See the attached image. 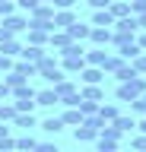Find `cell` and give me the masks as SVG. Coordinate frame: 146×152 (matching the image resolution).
I'll return each mask as SVG.
<instances>
[{
	"label": "cell",
	"instance_id": "cell-39",
	"mask_svg": "<svg viewBox=\"0 0 146 152\" xmlns=\"http://www.w3.org/2000/svg\"><path fill=\"white\" fill-rule=\"evenodd\" d=\"M0 102H13V89L0 79Z\"/></svg>",
	"mask_w": 146,
	"mask_h": 152
},
{
	"label": "cell",
	"instance_id": "cell-5",
	"mask_svg": "<svg viewBox=\"0 0 146 152\" xmlns=\"http://www.w3.org/2000/svg\"><path fill=\"white\" fill-rule=\"evenodd\" d=\"M48 57V48H38V45H26L22 48L19 60H26V64H38V60H45Z\"/></svg>",
	"mask_w": 146,
	"mask_h": 152
},
{
	"label": "cell",
	"instance_id": "cell-9",
	"mask_svg": "<svg viewBox=\"0 0 146 152\" xmlns=\"http://www.w3.org/2000/svg\"><path fill=\"white\" fill-rule=\"evenodd\" d=\"M79 79H83V86H98L105 79V70H98V66H83Z\"/></svg>",
	"mask_w": 146,
	"mask_h": 152
},
{
	"label": "cell",
	"instance_id": "cell-41",
	"mask_svg": "<svg viewBox=\"0 0 146 152\" xmlns=\"http://www.w3.org/2000/svg\"><path fill=\"white\" fill-rule=\"evenodd\" d=\"M130 13H134V16L146 13V0H130Z\"/></svg>",
	"mask_w": 146,
	"mask_h": 152
},
{
	"label": "cell",
	"instance_id": "cell-4",
	"mask_svg": "<svg viewBox=\"0 0 146 152\" xmlns=\"http://www.w3.org/2000/svg\"><path fill=\"white\" fill-rule=\"evenodd\" d=\"M3 26L10 28L13 35H19V32H26L29 28V16H22V13H13V16H7V19H0Z\"/></svg>",
	"mask_w": 146,
	"mask_h": 152
},
{
	"label": "cell",
	"instance_id": "cell-29",
	"mask_svg": "<svg viewBox=\"0 0 146 152\" xmlns=\"http://www.w3.org/2000/svg\"><path fill=\"white\" fill-rule=\"evenodd\" d=\"M3 83L10 86V89H16V86H26V83H29V79H26V76H22V73H16V70H10V73L3 76Z\"/></svg>",
	"mask_w": 146,
	"mask_h": 152
},
{
	"label": "cell",
	"instance_id": "cell-17",
	"mask_svg": "<svg viewBox=\"0 0 146 152\" xmlns=\"http://www.w3.org/2000/svg\"><path fill=\"white\" fill-rule=\"evenodd\" d=\"M60 121H64V127H79L86 117H83V111H79V108H67V111L60 114Z\"/></svg>",
	"mask_w": 146,
	"mask_h": 152
},
{
	"label": "cell",
	"instance_id": "cell-43",
	"mask_svg": "<svg viewBox=\"0 0 146 152\" xmlns=\"http://www.w3.org/2000/svg\"><path fill=\"white\" fill-rule=\"evenodd\" d=\"M134 149H136V152H146V133L134 136Z\"/></svg>",
	"mask_w": 146,
	"mask_h": 152
},
{
	"label": "cell",
	"instance_id": "cell-3",
	"mask_svg": "<svg viewBox=\"0 0 146 152\" xmlns=\"http://www.w3.org/2000/svg\"><path fill=\"white\" fill-rule=\"evenodd\" d=\"M70 45H73V41H70V35L64 32V28H54V32L48 35V48H51V51H57V54H64Z\"/></svg>",
	"mask_w": 146,
	"mask_h": 152
},
{
	"label": "cell",
	"instance_id": "cell-24",
	"mask_svg": "<svg viewBox=\"0 0 146 152\" xmlns=\"http://www.w3.org/2000/svg\"><path fill=\"white\" fill-rule=\"evenodd\" d=\"M16 104L13 102H0V124H13V117H16Z\"/></svg>",
	"mask_w": 146,
	"mask_h": 152
},
{
	"label": "cell",
	"instance_id": "cell-37",
	"mask_svg": "<svg viewBox=\"0 0 146 152\" xmlns=\"http://www.w3.org/2000/svg\"><path fill=\"white\" fill-rule=\"evenodd\" d=\"M0 152H16V140L13 136H0Z\"/></svg>",
	"mask_w": 146,
	"mask_h": 152
},
{
	"label": "cell",
	"instance_id": "cell-10",
	"mask_svg": "<svg viewBox=\"0 0 146 152\" xmlns=\"http://www.w3.org/2000/svg\"><path fill=\"white\" fill-rule=\"evenodd\" d=\"M35 104H41V108H54L57 102V92H54V86L51 89H41V92H35Z\"/></svg>",
	"mask_w": 146,
	"mask_h": 152
},
{
	"label": "cell",
	"instance_id": "cell-20",
	"mask_svg": "<svg viewBox=\"0 0 146 152\" xmlns=\"http://www.w3.org/2000/svg\"><path fill=\"white\" fill-rule=\"evenodd\" d=\"M13 102H35V89H32L29 83L16 86V89H13Z\"/></svg>",
	"mask_w": 146,
	"mask_h": 152
},
{
	"label": "cell",
	"instance_id": "cell-19",
	"mask_svg": "<svg viewBox=\"0 0 146 152\" xmlns=\"http://www.w3.org/2000/svg\"><path fill=\"white\" fill-rule=\"evenodd\" d=\"M117 114H121V108H117V104L114 102H102V104H98V117H102V121H105V124H111V121H114V117H117Z\"/></svg>",
	"mask_w": 146,
	"mask_h": 152
},
{
	"label": "cell",
	"instance_id": "cell-33",
	"mask_svg": "<svg viewBox=\"0 0 146 152\" xmlns=\"http://www.w3.org/2000/svg\"><path fill=\"white\" fill-rule=\"evenodd\" d=\"M60 57H86V51H83V45H79V41H73V45H70Z\"/></svg>",
	"mask_w": 146,
	"mask_h": 152
},
{
	"label": "cell",
	"instance_id": "cell-14",
	"mask_svg": "<svg viewBox=\"0 0 146 152\" xmlns=\"http://www.w3.org/2000/svg\"><path fill=\"white\" fill-rule=\"evenodd\" d=\"M121 136H124V133L117 130L114 124H105V127L98 130V140H102V142H114V146H117V142H121Z\"/></svg>",
	"mask_w": 146,
	"mask_h": 152
},
{
	"label": "cell",
	"instance_id": "cell-45",
	"mask_svg": "<svg viewBox=\"0 0 146 152\" xmlns=\"http://www.w3.org/2000/svg\"><path fill=\"white\" fill-rule=\"evenodd\" d=\"M35 152H60V149L54 146V142H38V149H35Z\"/></svg>",
	"mask_w": 146,
	"mask_h": 152
},
{
	"label": "cell",
	"instance_id": "cell-51",
	"mask_svg": "<svg viewBox=\"0 0 146 152\" xmlns=\"http://www.w3.org/2000/svg\"><path fill=\"white\" fill-rule=\"evenodd\" d=\"M143 102H146V92H143Z\"/></svg>",
	"mask_w": 146,
	"mask_h": 152
},
{
	"label": "cell",
	"instance_id": "cell-25",
	"mask_svg": "<svg viewBox=\"0 0 146 152\" xmlns=\"http://www.w3.org/2000/svg\"><path fill=\"white\" fill-rule=\"evenodd\" d=\"M111 124H114V127H117L121 133H130V130H136V121H134V117H127V114H117V117H114Z\"/></svg>",
	"mask_w": 146,
	"mask_h": 152
},
{
	"label": "cell",
	"instance_id": "cell-13",
	"mask_svg": "<svg viewBox=\"0 0 146 152\" xmlns=\"http://www.w3.org/2000/svg\"><path fill=\"white\" fill-rule=\"evenodd\" d=\"M89 26H98V28H114V16H111L108 10H95Z\"/></svg>",
	"mask_w": 146,
	"mask_h": 152
},
{
	"label": "cell",
	"instance_id": "cell-35",
	"mask_svg": "<svg viewBox=\"0 0 146 152\" xmlns=\"http://www.w3.org/2000/svg\"><path fill=\"white\" fill-rule=\"evenodd\" d=\"M13 66H16V57H7V54H0V73L7 76L13 70Z\"/></svg>",
	"mask_w": 146,
	"mask_h": 152
},
{
	"label": "cell",
	"instance_id": "cell-31",
	"mask_svg": "<svg viewBox=\"0 0 146 152\" xmlns=\"http://www.w3.org/2000/svg\"><path fill=\"white\" fill-rule=\"evenodd\" d=\"M121 64H127V60H121L117 54H108V57H105V64H102V70H105V73H114Z\"/></svg>",
	"mask_w": 146,
	"mask_h": 152
},
{
	"label": "cell",
	"instance_id": "cell-42",
	"mask_svg": "<svg viewBox=\"0 0 146 152\" xmlns=\"http://www.w3.org/2000/svg\"><path fill=\"white\" fill-rule=\"evenodd\" d=\"M95 152H117V146H114V142H102V140H95Z\"/></svg>",
	"mask_w": 146,
	"mask_h": 152
},
{
	"label": "cell",
	"instance_id": "cell-30",
	"mask_svg": "<svg viewBox=\"0 0 146 152\" xmlns=\"http://www.w3.org/2000/svg\"><path fill=\"white\" fill-rule=\"evenodd\" d=\"M76 108L83 111V117H95V114H98V102H86V98H79Z\"/></svg>",
	"mask_w": 146,
	"mask_h": 152
},
{
	"label": "cell",
	"instance_id": "cell-46",
	"mask_svg": "<svg viewBox=\"0 0 146 152\" xmlns=\"http://www.w3.org/2000/svg\"><path fill=\"white\" fill-rule=\"evenodd\" d=\"M136 45H140V51H146V32H143L140 38H136Z\"/></svg>",
	"mask_w": 146,
	"mask_h": 152
},
{
	"label": "cell",
	"instance_id": "cell-16",
	"mask_svg": "<svg viewBox=\"0 0 146 152\" xmlns=\"http://www.w3.org/2000/svg\"><path fill=\"white\" fill-rule=\"evenodd\" d=\"M108 13H111V16H114V19L134 16V13H130V3H127V0H111V3H108Z\"/></svg>",
	"mask_w": 146,
	"mask_h": 152
},
{
	"label": "cell",
	"instance_id": "cell-26",
	"mask_svg": "<svg viewBox=\"0 0 146 152\" xmlns=\"http://www.w3.org/2000/svg\"><path fill=\"white\" fill-rule=\"evenodd\" d=\"M41 130H45V133H60V130H64V121L51 114V117H45V121H41Z\"/></svg>",
	"mask_w": 146,
	"mask_h": 152
},
{
	"label": "cell",
	"instance_id": "cell-44",
	"mask_svg": "<svg viewBox=\"0 0 146 152\" xmlns=\"http://www.w3.org/2000/svg\"><path fill=\"white\" fill-rule=\"evenodd\" d=\"M89 7L92 10H108V3H111V0H86Z\"/></svg>",
	"mask_w": 146,
	"mask_h": 152
},
{
	"label": "cell",
	"instance_id": "cell-28",
	"mask_svg": "<svg viewBox=\"0 0 146 152\" xmlns=\"http://www.w3.org/2000/svg\"><path fill=\"white\" fill-rule=\"evenodd\" d=\"M16 73H22L26 79H32V76H38V70H35V64H26V60H16V66H13Z\"/></svg>",
	"mask_w": 146,
	"mask_h": 152
},
{
	"label": "cell",
	"instance_id": "cell-22",
	"mask_svg": "<svg viewBox=\"0 0 146 152\" xmlns=\"http://www.w3.org/2000/svg\"><path fill=\"white\" fill-rule=\"evenodd\" d=\"M111 76H114L117 83H130V79H134V76H140V73H136V70H134L130 64H121V66H117V70H114Z\"/></svg>",
	"mask_w": 146,
	"mask_h": 152
},
{
	"label": "cell",
	"instance_id": "cell-47",
	"mask_svg": "<svg viewBox=\"0 0 146 152\" xmlns=\"http://www.w3.org/2000/svg\"><path fill=\"white\" fill-rule=\"evenodd\" d=\"M136 130H140V133H146V117H143V121H136Z\"/></svg>",
	"mask_w": 146,
	"mask_h": 152
},
{
	"label": "cell",
	"instance_id": "cell-1",
	"mask_svg": "<svg viewBox=\"0 0 146 152\" xmlns=\"http://www.w3.org/2000/svg\"><path fill=\"white\" fill-rule=\"evenodd\" d=\"M146 92V76H134L130 83H117V102H134Z\"/></svg>",
	"mask_w": 146,
	"mask_h": 152
},
{
	"label": "cell",
	"instance_id": "cell-40",
	"mask_svg": "<svg viewBox=\"0 0 146 152\" xmlns=\"http://www.w3.org/2000/svg\"><path fill=\"white\" fill-rule=\"evenodd\" d=\"M51 7H54V10H73L76 0H51Z\"/></svg>",
	"mask_w": 146,
	"mask_h": 152
},
{
	"label": "cell",
	"instance_id": "cell-52",
	"mask_svg": "<svg viewBox=\"0 0 146 152\" xmlns=\"http://www.w3.org/2000/svg\"><path fill=\"white\" fill-rule=\"evenodd\" d=\"M13 3H19V0H13Z\"/></svg>",
	"mask_w": 146,
	"mask_h": 152
},
{
	"label": "cell",
	"instance_id": "cell-6",
	"mask_svg": "<svg viewBox=\"0 0 146 152\" xmlns=\"http://www.w3.org/2000/svg\"><path fill=\"white\" fill-rule=\"evenodd\" d=\"M29 22H54V7L51 3H38L29 13Z\"/></svg>",
	"mask_w": 146,
	"mask_h": 152
},
{
	"label": "cell",
	"instance_id": "cell-32",
	"mask_svg": "<svg viewBox=\"0 0 146 152\" xmlns=\"http://www.w3.org/2000/svg\"><path fill=\"white\" fill-rule=\"evenodd\" d=\"M13 124H16V127H22V130H32V127H35V117H32V114H16V117H13Z\"/></svg>",
	"mask_w": 146,
	"mask_h": 152
},
{
	"label": "cell",
	"instance_id": "cell-21",
	"mask_svg": "<svg viewBox=\"0 0 146 152\" xmlns=\"http://www.w3.org/2000/svg\"><path fill=\"white\" fill-rule=\"evenodd\" d=\"M26 32H29V45L48 48V35H51V32H45V28H26Z\"/></svg>",
	"mask_w": 146,
	"mask_h": 152
},
{
	"label": "cell",
	"instance_id": "cell-2",
	"mask_svg": "<svg viewBox=\"0 0 146 152\" xmlns=\"http://www.w3.org/2000/svg\"><path fill=\"white\" fill-rule=\"evenodd\" d=\"M114 35H124V38H136V32H140V22H136V16H124V19H114V28H111Z\"/></svg>",
	"mask_w": 146,
	"mask_h": 152
},
{
	"label": "cell",
	"instance_id": "cell-36",
	"mask_svg": "<svg viewBox=\"0 0 146 152\" xmlns=\"http://www.w3.org/2000/svg\"><path fill=\"white\" fill-rule=\"evenodd\" d=\"M130 66H134V70H136V73H140V76H146V54L134 57V60H130Z\"/></svg>",
	"mask_w": 146,
	"mask_h": 152
},
{
	"label": "cell",
	"instance_id": "cell-15",
	"mask_svg": "<svg viewBox=\"0 0 146 152\" xmlns=\"http://www.w3.org/2000/svg\"><path fill=\"white\" fill-rule=\"evenodd\" d=\"M79 98H86V102H105V89L102 86H83V92H79Z\"/></svg>",
	"mask_w": 146,
	"mask_h": 152
},
{
	"label": "cell",
	"instance_id": "cell-27",
	"mask_svg": "<svg viewBox=\"0 0 146 152\" xmlns=\"http://www.w3.org/2000/svg\"><path fill=\"white\" fill-rule=\"evenodd\" d=\"M35 149H38V140L29 136V133H26L22 140H16V152H35Z\"/></svg>",
	"mask_w": 146,
	"mask_h": 152
},
{
	"label": "cell",
	"instance_id": "cell-48",
	"mask_svg": "<svg viewBox=\"0 0 146 152\" xmlns=\"http://www.w3.org/2000/svg\"><path fill=\"white\" fill-rule=\"evenodd\" d=\"M136 22H140V28H146V13H140V16H136Z\"/></svg>",
	"mask_w": 146,
	"mask_h": 152
},
{
	"label": "cell",
	"instance_id": "cell-38",
	"mask_svg": "<svg viewBox=\"0 0 146 152\" xmlns=\"http://www.w3.org/2000/svg\"><path fill=\"white\" fill-rule=\"evenodd\" d=\"M130 111H134V114H143V117H146V102H143V95L130 102Z\"/></svg>",
	"mask_w": 146,
	"mask_h": 152
},
{
	"label": "cell",
	"instance_id": "cell-12",
	"mask_svg": "<svg viewBox=\"0 0 146 152\" xmlns=\"http://www.w3.org/2000/svg\"><path fill=\"white\" fill-rule=\"evenodd\" d=\"M83 66H86V57H60L64 73H83Z\"/></svg>",
	"mask_w": 146,
	"mask_h": 152
},
{
	"label": "cell",
	"instance_id": "cell-11",
	"mask_svg": "<svg viewBox=\"0 0 146 152\" xmlns=\"http://www.w3.org/2000/svg\"><path fill=\"white\" fill-rule=\"evenodd\" d=\"M89 32H92V26H86V22H79V19H76V22H73V26L67 28L70 41H86V38H89Z\"/></svg>",
	"mask_w": 146,
	"mask_h": 152
},
{
	"label": "cell",
	"instance_id": "cell-7",
	"mask_svg": "<svg viewBox=\"0 0 146 152\" xmlns=\"http://www.w3.org/2000/svg\"><path fill=\"white\" fill-rule=\"evenodd\" d=\"M73 22H76V13H73V10H54V22H51L54 28H64V32H67Z\"/></svg>",
	"mask_w": 146,
	"mask_h": 152
},
{
	"label": "cell",
	"instance_id": "cell-18",
	"mask_svg": "<svg viewBox=\"0 0 146 152\" xmlns=\"http://www.w3.org/2000/svg\"><path fill=\"white\" fill-rule=\"evenodd\" d=\"M105 57H108L105 48H92V51H86V66H98V70H102Z\"/></svg>",
	"mask_w": 146,
	"mask_h": 152
},
{
	"label": "cell",
	"instance_id": "cell-23",
	"mask_svg": "<svg viewBox=\"0 0 146 152\" xmlns=\"http://www.w3.org/2000/svg\"><path fill=\"white\" fill-rule=\"evenodd\" d=\"M0 54H7V57H19V54H22V45L16 41V38H10V41H0Z\"/></svg>",
	"mask_w": 146,
	"mask_h": 152
},
{
	"label": "cell",
	"instance_id": "cell-49",
	"mask_svg": "<svg viewBox=\"0 0 146 152\" xmlns=\"http://www.w3.org/2000/svg\"><path fill=\"white\" fill-rule=\"evenodd\" d=\"M0 136H10V127L7 124H0Z\"/></svg>",
	"mask_w": 146,
	"mask_h": 152
},
{
	"label": "cell",
	"instance_id": "cell-34",
	"mask_svg": "<svg viewBox=\"0 0 146 152\" xmlns=\"http://www.w3.org/2000/svg\"><path fill=\"white\" fill-rule=\"evenodd\" d=\"M13 13H16V3H13V0H0V19L13 16Z\"/></svg>",
	"mask_w": 146,
	"mask_h": 152
},
{
	"label": "cell",
	"instance_id": "cell-50",
	"mask_svg": "<svg viewBox=\"0 0 146 152\" xmlns=\"http://www.w3.org/2000/svg\"><path fill=\"white\" fill-rule=\"evenodd\" d=\"M38 3H51V0H38Z\"/></svg>",
	"mask_w": 146,
	"mask_h": 152
},
{
	"label": "cell",
	"instance_id": "cell-8",
	"mask_svg": "<svg viewBox=\"0 0 146 152\" xmlns=\"http://www.w3.org/2000/svg\"><path fill=\"white\" fill-rule=\"evenodd\" d=\"M111 35H114L111 28H98V26H92V32H89V41H92L95 48H105V45H111Z\"/></svg>",
	"mask_w": 146,
	"mask_h": 152
}]
</instances>
